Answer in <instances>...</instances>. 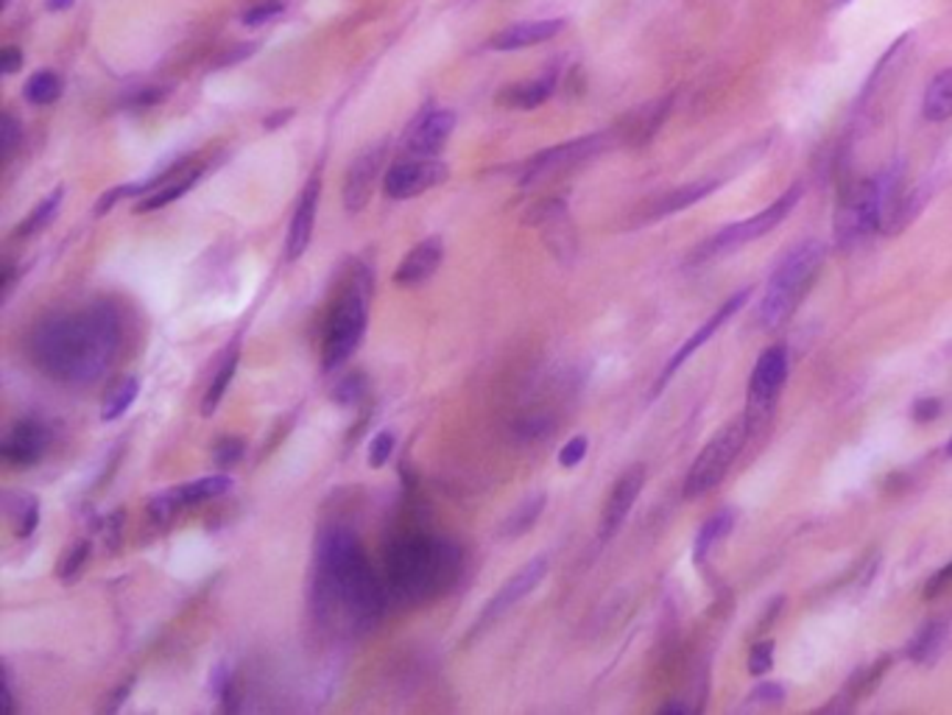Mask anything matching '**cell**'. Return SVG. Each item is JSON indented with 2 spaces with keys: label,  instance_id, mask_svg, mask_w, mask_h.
I'll return each instance as SVG.
<instances>
[{
  "label": "cell",
  "instance_id": "cell-45",
  "mask_svg": "<svg viewBox=\"0 0 952 715\" xmlns=\"http://www.w3.org/2000/svg\"><path fill=\"white\" fill-rule=\"evenodd\" d=\"M162 98H165V89L162 87H143V89H135L129 98V107L140 109V107H154V104H160Z\"/></svg>",
  "mask_w": 952,
  "mask_h": 715
},
{
  "label": "cell",
  "instance_id": "cell-42",
  "mask_svg": "<svg viewBox=\"0 0 952 715\" xmlns=\"http://www.w3.org/2000/svg\"><path fill=\"white\" fill-rule=\"evenodd\" d=\"M392 450H394V434L392 430H381L370 445V467L381 470V467L388 461V456H392Z\"/></svg>",
  "mask_w": 952,
  "mask_h": 715
},
{
  "label": "cell",
  "instance_id": "cell-41",
  "mask_svg": "<svg viewBox=\"0 0 952 715\" xmlns=\"http://www.w3.org/2000/svg\"><path fill=\"white\" fill-rule=\"evenodd\" d=\"M587 450H589L587 436H573V439L559 450V465L565 467V470H573V467L581 465Z\"/></svg>",
  "mask_w": 952,
  "mask_h": 715
},
{
  "label": "cell",
  "instance_id": "cell-33",
  "mask_svg": "<svg viewBox=\"0 0 952 715\" xmlns=\"http://www.w3.org/2000/svg\"><path fill=\"white\" fill-rule=\"evenodd\" d=\"M25 102L36 104V107H45V104H54L62 96V82L56 73L40 71L25 82Z\"/></svg>",
  "mask_w": 952,
  "mask_h": 715
},
{
  "label": "cell",
  "instance_id": "cell-35",
  "mask_svg": "<svg viewBox=\"0 0 952 715\" xmlns=\"http://www.w3.org/2000/svg\"><path fill=\"white\" fill-rule=\"evenodd\" d=\"M244 453H246L244 439H238V436H224V439L215 445L213 461L218 470H229V467H235L240 459H244Z\"/></svg>",
  "mask_w": 952,
  "mask_h": 715
},
{
  "label": "cell",
  "instance_id": "cell-16",
  "mask_svg": "<svg viewBox=\"0 0 952 715\" xmlns=\"http://www.w3.org/2000/svg\"><path fill=\"white\" fill-rule=\"evenodd\" d=\"M319 196H322V179L319 171L308 179V185L299 193L297 210L291 215V227H288V241H286V255L288 260H299V257L308 252L310 238H313L315 227V213H319Z\"/></svg>",
  "mask_w": 952,
  "mask_h": 715
},
{
  "label": "cell",
  "instance_id": "cell-36",
  "mask_svg": "<svg viewBox=\"0 0 952 715\" xmlns=\"http://www.w3.org/2000/svg\"><path fill=\"white\" fill-rule=\"evenodd\" d=\"M364 392H366L364 375H350V377H341V381L335 383L333 399L339 403V406L350 408V406H357V403H361Z\"/></svg>",
  "mask_w": 952,
  "mask_h": 715
},
{
  "label": "cell",
  "instance_id": "cell-3",
  "mask_svg": "<svg viewBox=\"0 0 952 715\" xmlns=\"http://www.w3.org/2000/svg\"><path fill=\"white\" fill-rule=\"evenodd\" d=\"M824 260H827V246L819 241H804L777 263L766 282L760 308H757V324L762 330H777L791 319L796 305L802 302L807 288L822 271Z\"/></svg>",
  "mask_w": 952,
  "mask_h": 715
},
{
  "label": "cell",
  "instance_id": "cell-5",
  "mask_svg": "<svg viewBox=\"0 0 952 715\" xmlns=\"http://www.w3.org/2000/svg\"><path fill=\"white\" fill-rule=\"evenodd\" d=\"M746 439H749L746 419H735V423L724 425V428L704 445V450L696 456V461H693L691 472H687L685 478V495L691 498V501L713 492V489L727 478V472L732 470V465L738 461L740 450L746 447Z\"/></svg>",
  "mask_w": 952,
  "mask_h": 715
},
{
  "label": "cell",
  "instance_id": "cell-40",
  "mask_svg": "<svg viewBox=\"0 0 952 715\" xmlns=\"http://www.w3.org/2000/svg\"><path fill=\"white\" fill-rule=\"evenodd\" d=\"M280 14H282L280 0H263V3H257V7L246 9L244 23L246 25H263V23H271L275 18H280Z\"/></svg>",
  "mask_w": 952,
  "mask_h": 715
},
{
  "label": "cell",
  "instance_id": "cell-29",
  "mask_svg": "<svg viewBox=\"0 0 952 715\" xmlns=\"http://www.w3.org/2000/svg\"><path fill=\"white\" fill-rule=\"evenodd\" d=\"M944 640L946 626L941 623V620H930V623H924L922 629L913 634L911 643H908V657H911L913 662H919V665H930V662L939 657Z\"/></svg>",
  "mask_w": 952,
  "mask_h": 715
},
{
  "label": "cell",
  "instance_id": "cell-10",
  "mask_svg": "<svg viewBox=\"0 0 952 715\" xmlns=\"http://www.w3.org/2000/svg\"><path fill=\"white\" fill-rule=\"evenodd\" d=\"M749 297H751V288H740L738 294H732V297H729L727 302L720 305V308L715 310L713 317H709L707 322H704L702 328H698L696 333H693L691 339L685 341V344H682V346H678L676 352H673V357H671V361H667V364H665V370H662V375L656 377V386H654V392H651V394H654V397H656V394L662 392V388L667 386V383H671V377L676 375V372L682 370V366H685L687 361H691L693 352L702 350V346L707 344V341L713 339V335L718 333V330L724 328V324H727L729 319H732L735 313H738V310L744 308L746 302H749Z\"/></svg>",
  "mask_w": 952,
  "mask_h": 715
},
{
  "label": "cell",
  "instance_id": "cell-25",
  "mask_svg": "<svg viewBox=\"0 0 952 715\" xmlns=\"http://www.w3.org/2000/svg\"><path fill=\"white\" fill-rule=\"evenodd\" d=\"M199 177H202V168H191V166H188L185 171L179 173V177H173L171 182L160 185V188H157V191L146 193V196L140 199L138 207H135V213H154V210L168 207V204H171V202H179V199L185 196V193L191 191L193 185H196Z\"/></svg>",
  "mask_w": 952,
  "mask_h": 715
},
{
  "label": "cell",
  "instance_id": "cell-11",
  "mask_svg": "<svg viewBox=\"0 0 952 715\" xmlns=\"http://www.w3.org/2000/svg\"><path fill=\"white\" fill-rule=\"evenodd\" d=\"M545 576H548V559H545V556H536V559H531L528 565L520 567V570L509 578L506 585L498 590V596L483 607L481 618H478L475 623L478 632L486 629L489 623H494L501 615H506L512 607H517L525 596H531V593L542 585V578Z\"/></svg>",
  "mask_w": 952,
  "mask_h": 715
},
{
  "label": "cell",
  "instance_id": "cell-38",
  "mask_svg": "<svg viewBox=\"0 0 952 715\" xmlns=\"http://www.w3.org/2000/svg\"><path fill=\"white\" fill-rule=\"evenodd\" d=\"M774 649H777L774 640H760V643L751 645L749 662H746L751 676H762L774 668Z\"/></svg>",
  "mask_w": 952,
  "mask_h": 715
},
{
  "label": "cell",
  "instance_id": "cell-34",
  "mask_svg": "<svg viewBox=\"0 0 952 715\" xmlns=\"http://www.w3.org/2000/svg\"><path fill=\"white\" fill-rule=\"evenodd\" d=\"M888 668H891V657L886 654V657H880L877 662H871L869 668H864V671H857V674L852 676L849 687H846V696H852V698L869 696V693L877 687V682L886 676Z\"/></svg>",
  "mask_w": 952,
  "mask_h": 715
},
{
  "label": "cell",
  "instance_id": "cell-7",
  "mask_svg": "<svg viewBox=\"0 0 952 715\" xmlns=\"http://www.w3.org/2000/svg\"><path fill=\"white\" fill-rule=\"evenodd\" d=\"M788 346L785 344H771L768 350H762V355L757 357L755 370H751L749 388H746V428L749 436L755 428L771 419L777 399H780L782 386L788 381Z\"/></svg>",
  "mask_w": 952,
  "mask_h": 715
},
{
  "label": "cell",
  "instance_id": "cell-20",
  "mask_svg": "<svg viewBox=\"0 0 952 715\" xmlns=\"http://www.w3.org/2000/svg\"><path fill=\"white\" fill-rule=\"evenodd\" d=\"M724 182H727L724 177H707V179H696V182H687V185L676 188V191L665 193V196H660L656 202H651V207L643 213V221H656V218H667V215L673 213H682V210L693 207V204L713 196Z\"/></svg>",
  "mask_w": 952,
  "mask_h": 715
},
{
  "label": "cell",
  "instance_id": "cell-12",
  "mask_svg": "<svg viewBox=\"0 0 952 715\" xmlns=\"http://www.w3.org/2000/svg\"><path fill=\"white\" fill-rule=\"evenodd\" d=\"M51 428L40 419H20L0 441V456L12 467H31L49 453Z\"/></svg>",
  "mask_w": 952,
  "mask_h": 715
},
{
  "label": "cell",
  "instance_id": "cell-51",
  "mask_svg": "<svg viewBox=\"0 0 952 715\" xmlns=\"http://www.w3.org/2000/svg\"><path fill=\"white\" fill-rule=\"evenodd\" d=\"M14 268H18V266H12V263H9V266L3 268V297H9V294H12V288H14V275H18Z\"/></svg>",
  "mask_w": 952,
  "mask_h": 715
},
{
  "label": "cell",
  "instance_id": "cell-46",
  "mask_svg": "<svg viewBox=\"0 0 952 715\" xmlns=\"http://www.w3.org/2000/svg\"><path fill=\"white\" fill-rule=\"evenodd\" d=\"M20 135H23V131H20L18 120H14L12 115H3V157L12 154L14 143L20 140Z\"/></svg>",
  "mask_w": 952,
  "mask_h": 715
},
{
  "label": "cell",
  "instance_id": "cell-37",
  "mask_svg": "<svg viewBox=\"0 0 952 715\" xmlns=\"http://www.w3.org/2000/svg\"><path fill=\"white\" fill-rule=\"evenodd\" d=\"M87 559H89V543L87 540H82V543L73 545V548L65 554V559H62V565H60L62 581H65V585H71L73 578L82 573V567L87 565Z\"/></svg>",
  "mask_w": 952,
  "mask_h": 715
},
{
  "label": "cell",
  "instance_id": "cell-28",
  "mask_svg": "<svg viewBox=\"0 0 952 715\" xmlns=\"http://www.w3.org/2000/svg\"><path fill=\"white\" fill-rule=\"evenodd\" d=\"M238 357H240V350H238V341H235V344L226 350L224 361H221L218 372H215L213 383H210L207 394H204V399H202L204 417H213L215 408L221 406V399H224L226 388H229V383H233V377H235V370H238Z\"/></svg>",
  "mask_w": 952,
  "mask_h": 715
},
{
  "label": "cell",
  "instance_id": "cell-53",
  "mask_svg": "<svg viewBox=\"0 0 952 715\" xmlns=\"http://www.w3.org/2000/svg\"><path fill=\"white\" fill-rule=\"evenodd\" d=\"M45 7H49L51 12H62V9L73 7V0H45Z\"/></svg>",
  "mask_w": 952,
  "mask_h": 715
},
{
  "label": "cell",
  "instance_id": "cell-56",
  "mask_svg": "<svg viewBox=\"0 0 952 715\" xmlns=\"http://www.w3.org/2000/svg\"><path fill=\"white\" fill-rule=\"evenodd\" d=\"M946 456H950V459H952V439L946 441Z\"/></svg>",
  "mask_w": 952,
  "mask_h": 715
},
{
  "label": "cell",
  "instance_id": "cell-21",
  "mask_svg": "<svg viewBox=\"0 0 952 715\" xmlns=\"http://www.w3.org/2000/svg\"><path fill=\"white\" fill-rule=\"evenodd\" d=\"M539 224H542V233H545V241H548V246L554 249V255L561 257V260H567V257L576 252V235H573L570 215H567L565 202H561V199H554L550 204H545V207L539 210Z\"/></svg>",
  "mask_w": 952,
  "mask_h": 715
},
{
  "label": "cell",
  "instance_id": "cell-23",
  "mask_svg": "<svg viewBox=\"0 0 952 715\" xmlns=\"http://www.w3.org/2000/svg\"><path fill=\"white\" fill-rule=\"evenodd\" d=\"M233 487H235L233 476L221 472V476H207V478H199V481L182 483V487L168 489V492H171V498L177 501L179 509H185V506H193V503H207L213 501V498L226 495V492H233Z\"/></svg>",
  "mask_w": 952,
  "mask_h": 715
},
{
  "label": "cell",
  "instance_id": "cell-1",
  "mask_svg": "<svg viewBox=\"0 0 952 715\" xmlns=\"http://www.w3.org/2000/svg\"><path fill=\"white\" fill-rule=\"evenodd\" d=\"M118 344L120 317L113 305L96 302L76 313L42 319L29 346L45 375L67 386H87L109 370Z\"/></svg>",
  "mask_w": 952,
  "mask_h": 715
},
{
  "label": "cell",
  "instance_id": "cell-55",
  "mask_svg": "<svg viewBox=\"0 0 952 715\" xmlns=\"http://www.w3.org/2000/svg\"><path fill=\"white\" fill-rule=\"evenodd\" d=\"M846 3H852V0H835V9H841V7H846Z\"/></svg>",
  "mask_w": 952,
  "mask_h": 715
},
{
  "label": "cell",
  "instance_id": "cell-26",
  "mask_svg": "<svg viewBox=\"0 0 952 715\" xmlns=\"http://www.w3.org/2000/svg\"><path fill=\"white\" fill-rule=\"evenodd\" d=\"M735 520L738 517H735L732 509H724V512H715L713 517L698 529L696 543H693V562H696V565H704V562L709 559V554L715 551V545L724 543V540L732 534Z\"/></svg>",
  "mask_w": 952,
  "mask_h": 715
},
{
  "label": "cell",
  "instance_id": "cell-43",
  "mask_svg": "<svg viewBox=\"0 0 952 715\" xmlns=\"http://www.w3.org/2000/svg\"><path fill=\"white\" fill-rule=\"evenodd\" d=\"M950 585H952V562H950V565L941 567V570H935L933 576H930V581H928V585H924V590H922V598H924V601H933V598H939L941 593H944Z\"/></svg>",
  "mask_w": 952,
  "mask_h": 715
},
{
  "label": "cell",
  "instance_id": "cell-54",
  "mask_svg": "<svg viewBox=\"0 0 952 715\" xmlns=\"http://www.w3.org/2000/svg\"><path fill=\"white\" fill-rule=\"evenodd\" d=\"M662 713H687V707L685 704H665V707H662Z\"/></svg>",
  "mask_w": 952,
  "mask_h": 715
},
{
  "label": "cell",
  "instance_id": "cell-4",
  "mask_svg": "<svg viewBox=\"0 0 952 715\" xmlns=\"http://www.w3.org/2000/svg\"><path fill=\"white\" fill-rule=\"evenodd\" d=\"M370 302H372V275L366 266H355L346 275L341 286L339 302L330 313L328 330H324L322 364L333 372L344 364L346 357L361 346L370 324Z\"/></svg>",
  "mask_w": 952,
  "mask_h": 715
},
{
  "label": "cell",
  "instance_id": "cell-48",
  "mask_svg": "<svg viewBox=\"0 0 952 715\" xmlns=\"http://www.w3.org/2000/svg\"><path fill=\"white\" fill-rule=\"evenodd\" d=\"M939 414H941L939 399H919L917 406H913V419H917V423H930V419H935Z\"/></svg>",
  "mask_w": 952,
  "mask_h": 715
},
{
  "label": "cell",
  "instance_id": "cell-49",
  "mask_svg": "<svg viewBox=\"0 0 952 715\" xmlns=\"http://www.w3.org/2000/svg\"><path fill=\"white\" fill-rule=\"evenodd\" d=\"M0 67H3L7 76H12V73H18L20 67H23V54H20L18 49H7L0 54Z\"/></svg>",
  "mask_w": 952,
  "mask_h": 715
},
{
  "label": "cell",
  "instance_id": "cell-30",
  "mask_svg": "<svg viewBox=\"0 0 952 715\" xmlns=\"http://www.w3.org/2000/svg\"><path fill=\"white\" fill-rule=\"evenodd\" d=\"M9 520H12V529L20 540H29L31 534L40 525V501L29 492H18V495H9L7 501Z\"/></svg>",
  "mask_w": 952,
  "mask_h": 715
},
{
  "label": "cell",
  "instance_id": "cell-39",
  "mask_svg": "<svg viewBox=\"0 0 952 715\" xmlns=\"http://www.w3.org/2000/svg\"><path fill=\"white\" fill-rule=\"evenodd\" d=\"M550 434H554V423L548 417H531L514 425V436L520 441H542L548 439Z\"/></svg>",
  "mask_w": 952,
  "mask_h": 715
},
{
  "label": "cell",
  "instance_id": "cell-14",
  "mask_svg": "<svg viewBox=\"0 0 952 715\" xmlns=\"http://www.w3.org/2000/svg\"><path fill=\"white\" fill-rule=\"evenodd\" d=\"M456 129L452 109H425L405 131V151L411 157H436Z\"/></svg>",
  "mask_w": 952,
  "mask_h": 715
},
{
  "label": "cell",
  "instance_id": "cell-17",
  "mask_svg": "<svg viewBox=\"0 0 952 715\" xmlns=\"http://www.w3.org/2000/svg\"><path fill=\"white\" fill-rule=\"evenodd\" d=\"M441 257H445V244H441V238H425L419 241L417 246H414L408 255L403 257V263L397 266V271H394V282L403 288H414V286H422L425 280H430V277L436 275V268L441 266Z\"/></svg>",
  "mask_w": 952,
  "mask_h": 715
},
{
  "label": "cell",
  "instance_id": "cell-27",
  "mask_svg": "<svg viewBox=\"0 0 952 715\" xmlns=\"http://www.w3.org/2000/svg\"><path fill=\"white\" fill-rule=\"evenodd\" d=\"M545 503H548L545 492H534V495L525 498V501L520 503V506L514 509L512 514H509L506 523L501 525L503 540H520L523 534H528V531L536 525V520L542 517V509H545Z\"/></svg>",
  "mask_w": 952,
  "mask_h": 715
},
{
  "label": "cell",
  "instance_id": "cell-8",
  "mask_svg": "<svg viewBox=\"0 0 952 715\" xmlns=\"http://www.w3.org/2000/svg\"><path fill=\"white\" fill-rule=\"evenodd\" d=\"M612 138L614 131H596V135H584V138L570 140V143L539 151V154L528 157L523 166H517V182L520 185H534L539 179L554 177V173L565 171V168L578 166V162L589 160V157L601 154L612 143Z\"/></svg>",
  "mask_w": 952,
  "mask_h": 715
},
{
  "label": "cell",
  "instance_id": "cell-22",
  "mask_svg": "<svg viewBox=\"0 0 952 715\" xmlns=\"http://www.w3.org/2000/svg\"><path fill=\"white\" fill-rule=\"evenodd\" d=\"M556 87H559V73L548 71L545 76H539V78H531V82L506 87V93H503L501 102L509 104V107H517V109H536V107H542V104L548 102L550 96H554Z\"/></svg>",
  "mask_w": 952,
  "mask_h": 715
},
{
  "label": "cell",
  "instance_id": "cell-31",
  "mask_svg": "<svg viewBox=\"0 0 952 715\" xmlns=\"http://www.w3.org/2000/svg\"><path fill=\"white\" fill-rule=\"evenodd\" d=\"M140 394V377H124L118 386H113V392L107 394L101 406V419L104 423H115V419L124 417L131 408V403L138 399Z\"/></svg>",
  "mask_w": 952,
  "mask_h": 715
},
{
  "label": "cell",
  "instance_id": "cell-24",
  "mask_svg": "<svg viewBox=\"0 0 952 715\" xmlns=\"http://www.w3.org/2000/svg\"><path fill=\"white\" fill-rule=\"evenodd\" d=\"M922 115L930 124H944L952 118V67L935 73L924 87Z\"/></svg>",
  "mask_w": 952,
  "mask_h": 715
},
{
  "label": "cell",
  "instance_id": "cell-15",
  "mask_svg": "<svg viewBox=\"0 0 952 715\" xmlns=\"http://www.w3.org/2000/svg\"><path fill=\"white\" fill-rule=\"evenodd\" d=\"M383 154H386V146L381 143L370 146V149L361 151V154L352 160L350 171H346L344 177V204L350 213L364 210L366 202H370L372 191H375L377 185V177H381Z\"/></svg>",
  "mask_w": 952,
  "mask_h": 715
},
{
  "label": "cell",
  "instance_id": "cell-19",
  "mask_svg": "<svg viewBox=\"0 0 952 715\" xmlns=\"http://www.w3.org/2000/svg\"><path fill=\"white\" fill-rule=\"evenodd\" d=\"M565 29V20L550 18V20H525V23H514L509 29H503L501 34H494L489 40V49L492 51H523L531 45H539V42L554 40L559 31Z\"/></svg>",
  "mask_w": 952,
  "mask_h": 715
},
{
  "label": "cell",
  "instance_id": "cell-2",
  "mask_svg": "<svg viewBox=\"0 0 952 715\" xmlns=\"http://www.w3.org/2000/svg\"><path fill=\"white\" fill-rule=\"evenodd\" d=\"M461 570V551L439 536H399L388 551V578L399 596L434 598Z\"/></svg>",
  "mask_w": 952,
  "mask_h": 715
},
{
  "label": "cell",
  "instance_id": "cell-9",
  "mask_svg": "<svg viewBox=\"0 0 952 715\" xmlns=\"http://www.w3.org/2000/svg\"><path fill=\"white\" fill-rule=\"evenodd\" d=\"M450 177L445 162H439L436 157H411V160H399L383 177V191L388 199H414L425 191H434L439 188L445 179Z\"/></svg>",
  "mask_w": 952,
  "mask_h": 715
},
{
  "label": "cell",
  "instance_id": "cell-44",
  "mask_svg": "<svg viewBox=\"0 0 952 715\" xmlns=\"http://www.w3.org/2000/svg\"><path fill=\"white\" fill-rule=\"evenodd\" d=\"M751 702L782 704L785 702V687L777 685V682H766V685H760V687H755V691H751Z\"/></svg>",
  "mask_w": 952,
  "mask_h": 715
},
{
  "label": "cell",
  "instance_id": "cell-32",
  "mask_svg": "<svg viewBox=\"0 0 952 715\" xmlns=\"http://www.w3.org/2000/svg\"><path fill=\"white\" fill-rule=\"evenodd\" d=\"M62 196H65V191H62V188H56V191L51 193V196L42 199V202L36 204L34 210H31L29 218H25L23 224H20L18 233H14V235H18V238H31V235L42 233V230L49 227L51 221H54V215L60 213Z\"/></svg>",
  "mask_w": 952,
  "mask_h": 715
},
{
  "label": "cell",
  "instance_id": "cell-13",
  "mask_svg": "<svg viewBox=\"0 0 952 715\" xmlns=\"http://www.w3.org/2000/svg\"><path fill=\"white\" fill-rule=\"evenodd\" d=\"M643 487H645V467L643 465L629 467V470H625L623 476L614 481L612 492H609L607 503H603L601 529H598V536H601L603 543H607V540H612V536L618 534L620 529H623L625 517H629L631 509H634V503H638Z\"/></svg>",
  "mask_w": 952,
  "mask_h": 715
},
{
  "label": "cell",
  "instance_id": "cell-18",
  "mask_svg": "<svg viewBox=\"0 0 952 715\" xmlns=\"http://www.w3.org/2000/svg\"><path fill=\"white\" fill-rule=\"evenodd\" d=\"M671 104H673V96H665L645 104V107L634 109V113H629L623 120H620L618 129H614V138H620L629 146L649 143V140L656 135V129L665 124L667 113H671Z\"/></svg>",
  "mask_w": 952,
  "mask_h": 715
},
{
  "label": "cell",
  "instance_id": "cell-47",
  "mask_svg": "<svg viewBox=\"0 0 952 715\" xmlns=\"http://www.w3.org/2000/svg\"><path fill=\"white\" fill-rule=\"evenodd\" d=\"M255 51H257V45L246 42V45H238V49H233L226 56H221V60L215 62V67H233V65H238V62L249 60V56L255 54Z\"/></svg>",
  "mask_w": 952,
  "mask_h": 715
},
{
  "label": "cell",
  "instance_id": "cell-52",
  "mask_svg": "<svg viewBox=\"0 0 952 715\" xmlns=\"http://www.w3.org/2000/svg\"><path fill=\"white\" fill-rule=\"evenodd\" d=\"M129 687H131V682H126L124 687H118V691H115V698H109L107 709H118V707H120V702H124V698L129 696Z\"/></svg>",
  "mask_w": 952,
  "mask_h": 715
},
{
  "label": "cell",
  "instance_id": "cell-50",
  "mask_svg": "<svg viewBox=\"0 0 952 715\" xmlns=\"http://www.w3.org/2000/svg\"><path fill=\"white\" fill-rule=\"evenodd\" d=\"M291 118H293V109H280V113H277V115H271V118L263 120V126H266L268 131H275V129H280V126L286 124V120H291Z\"/></svg>",
  "mask_w": 952,
  "mask_h": 715
},
{
  "label": "cell",
  "instance_id": "cell-6",
  "mask_svg": "<svg viewBox=\"0 0 952 715\" xmlns=\"http://www.w3.org/2000/svg\"><path fill=\"white\" fill-rule=\"evenodd\" d=\"M802 193H804L802 185H791L780 199H777V202H771L766 210H760V213L751 215V218L727 224V227L718 230L713 238L704 241V244L698 246L696 255H693V260L696 263L709 260V257H718V255H724V252H732V249H738V246L751 244V241L768 235L771 230L780 227L788 215H791V210L796 207L799 199H802Z\"/></svg>",
  "mask_w": 952,
  "mask_h": 715
}]
</instances>
